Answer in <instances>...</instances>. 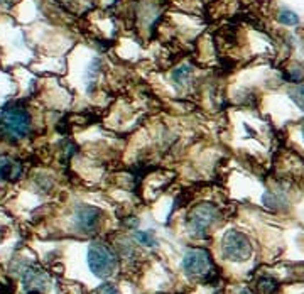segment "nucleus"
Segmentation results:
<instances>
[{
  "label": "nucleus",
  "mask_w": 304,
  "mask_h": 294,
  "mask_svg": "<svg viewBox=\"0 0 304 294\" xmlns=\"http://www.w3.org/2000/svg\"><path fill=\"white\" fill-rule=\"evenodd\" d=\"M135 239L142 245H146V247H154V245L157 244L156 237H154V232H137L135 233Z\"/></svg>",
  "instance_id": "4468645a"
},
{
  "label": "nucleus",
  "mask_w": 304,
  "mask_h": 294,
  "mask_svg": "<svg viewBox=\"0 0 304 294\" xmlns=\"http://www.w3.org/2000/svg\"><path fill=\"white\" fill-rule=\"evenodd\" d=\"M252 242L238 230H228L221 239V254L230 262H245L252 257Z\"/></svg>",
  "instance_id": "20e7f679"
},
{
  "label": "nucleus",
  "mask_w": 304,
  "mask_h": 294,
  "mask_svg": "<svg viewBox=\"0 0 304 294\" xmlns=\"http://www.w3.org/2000/svg\"><path fill=\"white\" fill-rule=\"evenodd\" d=\"M221 213L216 205L200 203L195 205L186 215V228L193 239H206L211 230L220 221Z\"/></svg>",
  "instance_id": "f03ea898"
},
{
  "label": "nucleus",
  "mask_w": 304,
  "mask_h": 294,
  "mask_svg": "<svg viewBox=\"0 0 304 294\" xmlns=\"http://www.w3.org/2000/svg\"><path fill=\"white\" fill-rule=\"evenodd\" d=\"M88 266L90 271L100 279L113 276L118 267V255L108 244L95 240L88 249Z\"/></svg>",
  "instance_id": "7ed1b4c3"
},
{
  "label": "nucleus",
  "mask_w": 304,
  "mask_h": 294,
  "mask_svg": "<svg viewBox=\"0 0 304 294\" xmlns=\"http://www.w3.org/2000/svg\"><path fill=\"white\" fill-rule=\"evenodd\" d=\"M16 292V284L11 277L0 276V294H14Z\"/></svg>",
  "instance_id": "2eb2a0df"
},
{
  "label": "nucleus",
  "mask_w": 304,
  "mask_h": 294,
  "mask_svg": "<svg viewBox=\"0 0 304 294\" xmlns=\"http://www.w3.org/2000/svg\"><path fill=\"white\" fill-rule=\"evenodd\" d=\"M183 271L190 277H208L215 271L211 254L206 249H190L183 259Z\"/></svg>",
  "instance_id": "39448f33"
},
{
  "label": "nucleus",
  "mask_w": 304,
  "mask_h": 294,
  "mask_svg": "<svg viewBox=\"0 0 304 294\" xmlns=\"http://www.w3.org/2000/svg\"><path fill=\"white\" fill-rule=\"evenodd\" d=\"M191 75H193V68H191V66L190 65H181V66H177L176 70H172L171 78H172V81H174L177 86H185V85L190 83Z\"/></svg>",
  "instance_id": "9d476101"
},
{
  "label": "nucleus",
  "mask_w": 304,
  "mask_h": 294,
  "mask_svg": "<svg viewBox=\"0 0 304 294\" xmlns=\"http://www.w3.org/2000/svg\"><path fill=\"white\" fill-rule=\"evenodd\" d=\"M105 221V213L96 206L81 205L76 206L73 213V226L75 230L81 235H95L98 233Z\"/></svg>",
  "instance_id": "423d86ee"
},
{
  "label": "nucleus",
  "mask_w": 304,
  "mask_h": 294,
  "mask_svg": "<svg viewBox=\"0 0 304 294\" xmlns=\"http://www.w3.org/2000/svg\"><path fill=\"white\" fill-rule=\"evenodd\" d=\"M284 78H286V81H289V83L301 85L304 81V68L301 65L289 66V68L286 70V73H284Z\"/></svg>",
  "instance_id": "9b49d317"
},
{
  "label": "nucleus",
  "mask_w": 304,
  "mask_h": 294,
  "mask_svg": "<svg viewBox=\"0 0 304 294\" xmlns=\"http://www.w3.org/2000/svg\"><path fill=\"white\" fill-rule=\"evenodd\" d=\"M24 174V164L17 159H0V181H17Z\"/></svg>",
  "instance_id": "0eeeda50"
},
{
  "label": "nucleus",
  "mask_w": 304,
  "mask_h": 294,
  "mask_svg": "<svg viewBox=\"0 0 304 294\" xmlns=\"http://www.w3.org/2000/svg\"><path fill=\"white\" fill-rule=\"evenodd\" d=\"M32 129L31 113L24 107L6 108L0 115V136L9 142H19L29 136Z\"/></svg>",
  "instance_id": "f257e3e1"
},
{
  "label": "nucleus",
  "mask_w": 304,
  "mask_h": 294,
  "mask_svg": "<svg viewBox=\"0 0 304 294\" xmlns=\"http://www.w3.org/2000/svg\"><path fill=\"white\" fill-rule=\"evenodd\" d=\"M277 21L281 22L282 26L292 27V26H297L299 24V16L296 12L289 11V9H282V11L277 14Z\"/></svg>",
  "instance_id": "f8f14e48"
},
{
  "label": "nucleus",
  "mask_w": 304,
  "mask_h": 294,
  "mask_svg": "<svg viewBox=\"0 0 304 294\" xmlns=\"http://www.w3.org/2000/svg\"><path fill=\"white\" fill-rule=\"evenodd\" d=\"M289 96H291V100L296 103V107L304 112V83L294 86V88L289 91Z\"/></svg>",
  "instance_id": "ddd939ff"
},
{
  "label": "nucleus",
  "mask_w": 304,
  "mask_h": 294,
  "mask_svg": "<svg viewBox=\"0 0 304 294\" xmlns=\"http://www.w3.org/2000/svg\"><path fill=\"white\" fill-rule=\"evenodd\" d=\"M279 289H281V284H279L276 277L269 276V274L260 276L257 281H255V291L259 294H277Z\"/></svg>",
  "instance_id": "1a4fd4ad"
},
{
  "label": "nucleus",
  "mask_w": 304,
  "mask_h": 294,
  "mask_svg": "<svg viewBox=\"0 0 304 294\" xmlns=\"http://www.w3.org/2000/svg\"><path fill=\"white\" fill-rule=\"evenodd\" d=\"M302 137H304V125H302Z\"/></svg>",
  "instance_id": "a211bd4d"
},
{
  "label": "nucleus",
  "mask_w": 304,
  "mask_h": 294,
  "mask_svg": "<svg viewBox=\"0 0 304 294\" xmlns=\"http://www.w3.org/2000/svg\"><path fill=\"white\" fill-rule=\"evenodd\" d=\"M240 294H254V292L249 291V289H242V292H240Z\"/></svg>",
  "instance_id": "f3484780"
},
{
  "label": "nucleus",
  "mask_w": 304,
  "mask_h": 294,
  "mask_svg": "<svg viewBox=\"0 0 304 294\" xmlns=\"http://www.w3.org/2000/svg\"><path fill=\"white\" fill-rule=\"evenodd\" d=\"M22 284L26 287V291H39L42 292L46 284V276L42 274L41 269H37L36 266L27 267L22 274Z\"/></svg>",
  "instance_id": "6e6552de"
},
{
  "label": "nucleus",
  "mask_w": 304,
  "mask_h": 294,
  "mask_svg": "<svg viewBox=\"0 0 304 294\" xmlns=\"http://www.w3.org/2000/svg\"><path fill=\"white\" fill-rule=\"evenodd\" d=\"M96 294H120V292H118V289H117L115 284L103 282L98 289H96Z\"/></svg>",
  "instance_id": "dca6fc26"
}]
</instances>
